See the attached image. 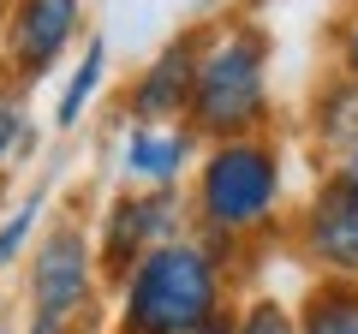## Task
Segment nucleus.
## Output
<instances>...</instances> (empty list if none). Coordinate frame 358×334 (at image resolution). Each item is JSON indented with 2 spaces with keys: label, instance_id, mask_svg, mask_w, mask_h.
Returning a JSON list of instances; mask_svg holds the SVG:
<instances>
[{
  "label": "nucleus",
  "instance_id": "12",
  "mask_svg": "<svg viewBox=\"0 0 358 334\" xmlns=\"http://www.w3.org/2000/svg\"><path fill=\"white\" fill-rule=\"evenodd\" d=\"M239 334H299V322L287 317L281 305H268V298H263V305H251V310H245Z\"/></svg>",
  "mask_w": 358,
  "mask_h": 334
},
{
  "label": "nucleus",
  "instance_id": "9",
  "mask_svg": "<svg viewBox=\"0 0 358 334\" xmlns=\"http://www.w3.org/2000/svg\"><path fill=\"white\" fill-rule=\"evenodd\" d=\"M185 167V138L179 131H162V126H138L126 143V173L143 185H167Z\"/></svg>",
  "mask_w": 358,
  "mask_h": 334
},
{
  "label": "nucleus",
  "instance_id": "5",
  "mask_svg": "<svg viewBox=\"0 0 358 334\" xmlns=\"http://www.w3.org/2000/svg\"><path fill=\"white\" fill-rule=\"evenodd\" d=\"M84 293H90V245H84V233L66 227L36 257V322L66 328V317L84 305Z\"/></svg>",
  "mask_w": 358,
  "mask_h": 334
},
{
  "label": "nucleus",
  "instance_id": "2",
  "mask_svg": "<svg viewBox=\"0 0 358 334\" xmlns=\"http://www.w3.org/2000/svg\"><path fill=\"white\" fill-rule=\"evenodd\" d=\"M263 60H268V48L257 30H227V36L197 48L192 102H185L197 131L239 138V131H251L263 119Z\"/></svg>",
  "mask_w": 358,
  "mask_h": 334
},
{
  "label": "nucleus",
  "instance_id": "14",
  "mask_svg": "<svg viewBox=\"0 0 358 334\" xmlns=\"http://www.w3.org/2000/svg\"><path fill=\"white\" fill-rule=\"evenodd\" d=\"M13 138H18V108H13V102H0V155L13 150Z\"/></svg>",
  "mask_w": 358,
  "mask_h": 334
},
{
  "label": "nucleus",
  "instance_id": "6",
  "mask_svg": "<svg viewBox=\"0 0 358 334\" xmlns=\"http://www.w3.org/2000/svg\"><path fill=\"white\" fill-rule=\"evenodd\" d=\"M72 30H78V0H18L6 42H13V60L24 66V78L48 72L60 48L72 42Z\"/></svg>",
  "mask_w": 358,
  "mask_h": 334
},
{
  "label": "nucleus",
  "instance_id": "8",
  "mask_svg": "<svg viewBox=\"0 0 358 334\" xmlns=\"http://www.w3.org/2000/svg\"><path fill=\"white\" fill-rule=\"evenodd\" d=\"M167 221H173V203H167L162 191H155V197H131V203H114V215H108V245H102L108 269L131 275L143 251L162 245Z\"/></svg>",
  "mask_w": 358,
  "mask_h": 334
},
{
  "label": "nucleus",
  "instance_id": "4",
  "mask_svg": "<svg viewBox=\"0 0 358 334\" xmlns=\"http://www.w3.org/2000/svg\"><path fill=\"white\" fill-rule=\"evenodd\" d=\"M305 245L310 257L329 263L334 275H358V155L329 173L305 215Z\"/></svg>",
  "mask_w": 358,
  "mask_h": 334
},
{
  "label": "nucleus",
  "instance_id": "15",
  "mask_svg": "<svg viewBox=\"0 0 358 334\" xmlns=\"http://www.w3.org/2000/svg\"><path fill=\"white\" fill-rule=\"evenodd\" d=\"M192 334H239V322H227V317H221V310H209V317L197 322Z\"/></svg>",
  "mask_w": 358,
  "mask_h": 334
},
{
  "label": "nucleus",
  "instance_id": "10",
  "mask_svg": "<svg viewBox=\"0 0 358 334\" xmlns=\"http://www.w3.org/2000/svg\"><path fill=\"white\" fill-rule=\"evenodd\" d=\"M299 334H358V286H322L305 305Z\"/></svg>",
  "mask_w": 358,
  "mask_h": 334
},
{
  "label": "nucleus",
  "instance_id": "1",
  "mask_svg": "<svg viewBox=\"0 0 358 334\" xmlns=\"http://www.w3.org/2000/svg\"><path fill=\"white\" fill-rule=\"evenodd\" d=\"M215 293V263L197 245H155L126 281V334H192Z\"/></svg>",
  "mask_w": 358,
  "mask_h": 334
},
{
  "label": "nucleus",
  "instance_id": "13",
  "mask_svg": "<svg viewBox=\"0 0 358 334\" xmlns=\"http://www.w3.org/2000/svg\"><path fill=\"white\" fill-rule=\"evenodd\" d=\"M30 221H36V203H24L13 221H6V233H0V263H13V257H18V245L30 239Z\"/></svg>",
  "mask_w": 358,
  "mask_h": 334
},
{
  "label": "nucleus",
  "instance_id": "11",
  "mask_svg": "<svg viewBox=\"0 0 358 334\" xmlns=\"http://www.w3.org/2000/svg\"><path fill=\"white\" fill-rule=\"evenodd\" d=\"M102 66H108V48H102V42H90L84 60H78V72H72V84H66V96H60V108H54V119H60V126H78L84 102L96 96V84H102Z\"/></svg>",
  "mask_w": 358,
  "mask_h": 334
},
{
  "label": "nucleus",
  "instance_id": "7",
  "mask_svg": "<svg viewBox=\"0 0 358 334\" xmlns=\"http://www.w3.org/2000/svg\"><path fill=\"white\" fill-rule=\"evenodd\" d=\"M197 36H179L155 54V66L138 78V90H131V108L138 119H167V114H185L192 102V72H197Z\"/></svg>",
  "mask_w": 358,
  "mask_h": 334
},
{
  "label": "nucleus",
  "instance_id": "3",
  "mask_svg": "<svg viewBox=\"0 0 358 334\" xmlns=\"http://www.w3.org/2000/svg\"><path fill=\"white\" fill-rule=\"evenodd\" d=\"M203 221L221 233H245L275 209L281 197V167H275V150L251 138H227L203 167Z\"/></svg>",
  "mask_w": 358,
  "mask_h": 334
},
{
  "label": "nucleus",
  "instance_id": "16",
  "mask_svg": "<svg viewBox=\"0 0 358 334\" xmlns=\"http://www.w3.org/2000/svg\"><path fill=\"white\" fill-rule=\"evenodd\" d=\"M346 78H352V90H358V24L346 30Z\"/></svg>",
  "mask_w": 358,
  "mask_h": 334
}]
</instances>
